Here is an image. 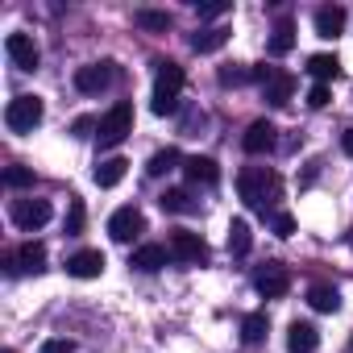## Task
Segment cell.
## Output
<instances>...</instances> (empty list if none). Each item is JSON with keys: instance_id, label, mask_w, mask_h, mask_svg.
I'll list each match as a JSON object with an SVG mask.
<instances>
[{"instance_id": "cell-1", "label": "cell", "mask_w": 353, "mask_h": 353, "mask_svg": "<svg viewBox=\"0 0 353 353\" xmlns=\"http://www.w3.org/2000/svg\"><path fill=\"white\" fill-rule=\"evenodd\" d=\"M237 192H241L245 208L270 212V208L279 204V196H283V179H279L270 166H245V170L237 174Z\"/></svg>"}, {"instance_id": "cell-2", "label": "cell", "mask_w": 353, "mask_h": 353, "mask_svg": "<svg viewBox=\"0 0 353 353\" xmlns=\"http://www.w3.org/2000/svg\"><path fill=\"white\" fill-rule=\"evenodd\" d=\"M158 75H154V96H150V108L158 117H170L174 108H179V92H183V67L179 63H154Z\"/></svg>"}, {"instance_id": "cell-3", "label": "cell", "mask_w": 353, "mask_h": 353, "mask_svg": "<svg viewBox=\"0 0 353 353\" xmlns=\"http://www.w3.org/2000/svg\"><path fill=\"white\" fill-rule=\"evenodd\" d=\"M129 133H133V104H129V100H117V104L100 117L96 141H100V150H117Z\"/></svg>"}, {"instance_id": "cell-4", "label": "cell", "mask_w": 353, "mask_h": 353, "mask_svg": "<svg viewBox=\"0 0 353 353\" xmlns=\"http://www.w3.org/2000/svg\"><path fill=\"white\" fill-rule=\"evenodd\" d=\"M254 79L262 83V100H266V104H274V108L291 104V96H295V75H291V71H279V67H254Z\"/></svg>"}, {"instance_id": "cell-5", "label": "cell", "mask_w": 353, "mask_h": 353, "mask_svg": "<svg viewBox=\"0 0 353 353\" xmlns=\"http://www.w3.org/2000/svg\"><path fill=\"white\" fill-rule=\"evenodd\" d=\"M42 117H46V104H42L38 96H17V100H9V108H5L9 133H34V129L42 125Z\"/></svg>"}, {"instance_id": "cell-6", "label": "cell", "mask_w": 353, "mask_h": 353, "mask_svg": "<svg viewBox=\"0 0 353 353\" xmlns=\"http://www.w3.org/2000/svg\"><path fill=\"white\" fill-rule=\"evenodd\" d=\"M254 291H258L262 299H283V295L291 291V270H287L283 262H266V266H258V274H254Z\"/></svg>"}, {"instance_id": "cell-7", "label": "cell", "mask_w": 353, "mask_h": 353, "mask_svg": "<svg viewBox=\"0 0 353 353\" xmlns=\"http://www.w3.org/2000/svg\"><path fill=\"white\" fill-rule=\"evenodd\" d=\"M166 250H170V258H179V262H208L204 237H200V233H188V229H170Z\"/></svg>"}, {"instance_id": "cell-8", "label": "cell", "mask_w": 353, "mask_h": 353, "mask_svg": "<svg viewBox=\"0 0 353 353\" xmlns=\"http://www.w3.org/2000/svg\"><path fill=\"white\" fill-rule=\"evenodd\" d=\"M112 79H117V67H112V63H88V67L75 71V88H79L83 96H100V92H108Z\"/></svg>"}, {"instance_id": "cell-9", "label": "cell", "mask_w": 353, "mask_h": 353, "mask_svg": "<svg viewBox=\"0 0 353 353\" xmlns=\"http://www.w3.org/2000/svg\"><path fill=\"white\" fill-rule=\"evenodd\" d=\"M141 233H145V216H141L133 204L112 212V221H108V237H112V241L129 245V241H133V237H141Z\"/></svg>"}, {"instance_id": "cell-10", "label": "cell", "mask_w": 353, "mask_h": 353, "mask_svg": "<svg viewBox=\"0 0 353 353\" xmlns=\"http://www.w3.org/2000/svg\"><path fill=\"white\" fill-rule=\"evenodd\" d=\"M50 221V200H13V225L34 233Z\"/></svg>"}, {"instance_id": "cell-11", "label": "cell", "mask_w": 353, "mask_h": 353, "mask_svg": "<svg viewBox=\"0 0 353 353\" xmlns=\"http://www.w3.org/2000/svg\"><path fill=\"white\" fill-rule=\"evenodd\" d=\"M5 50H9V59H13V67L17 71H38V42L30 38V34H9L5 38Z\"/></svg>"}, {"instance_id": "cell-12", "label": "cell", "mask_w": 353, "mask_h": 353, "mask_svg": "<svg viewBox=\"0 0 353 353\" xmlns=\"http://www.w3.org/2000/svg\"><path fill=\"white\" fill-rule=\"evenodd\" d=\"M279 145V129L270 125V121H254L250 129H245V137H241V150L245 154H270Z\"/></svg>"}, {"instance_id": "cell-13", "label": "cell", "mask_w": 353, "mask_h": 353, "mask_svg": "<svg viewBox=\"0 0 353 353\" xmlns=\"http://www.w3.org/2000/svg\"><path fill=\"white\" fill-rule=\"evenodd\" d=\"M104 266H108V262H104L100 250H79V254L67 258V274H71V279H100Z\"/></svg>"}, {"instance_id": "cell-14", "label": "cell", "mask_w": 353, "mask_h": 353, "mask_svg": "<svg viewBox=\"0 0 353 353\" xmlns=\"http://www.w3.org/2000/svg\"><path fill=\"white\" fill-rule=\"evenodd\" d=\"M316 345H320V332H316V324H307V320H295V324L287 328V349H291V353H316Z\"/></svg>"}, {"instance_id": "cell-15", "label": "cell", "mask_w": 353, "mask_h": 353, "mask_svg": "<svg viewBox=\"0 0 353 353\" xmlns=\"http://www.w3.org/2000/svg\"><path fill=\"white\" fill-rule=\"evenodd\" d=\"M166 262H170V250H166V245H137L133 258H129V266H137V270H145V274L162 270Z\"/></svg>"}, {"instance_id": "cell-16", "label": "cell", "mask_w": 353, "mask_h": 353, "mask_svg": "<svg viewBox=\"0 0 353 353\" xmlns=\"http://www.w3.org/2000/svg\"><path fill=\"white\" fill-rule=\"evenodd\" d=\"M125 170H129V162L112 154V158H100V162H96L92 179H96V188H117V183L125 179Z\"/></svg>"}, {"instance_id": "cell-17", "label": "cell", "mask_w": 353, "mask_h": 353, "mask_svg": "<svg viewBox=\"0 0 353 353\" xmlns=\"http://www.w3.org/2000/svg\"><path fill=\"white\" fill-rule=\"evenodd\" d=\"M13 262H17V270H26V274H42V270H46V245H42V241H26V245L13 254Z\"/></svg>"}, {"instance_id": "cell-18", "label": "cell", "mask_w": 353, "mask_h": 353, "mask_svg": "<svg viewBox=\"0 0 353 353\" xmlns=\"http://www.w3.org/2000/svg\"><path fill=\"white\" fill-rule=\"evenodd\" d=\"M183 170H188V179H192V183H204V188H212V183L221 179V166H216L212 158H200V154H196V158H188V162H183Z\"/></svg>"}, {"instance_id": "cell-19", "label": "cell", "mask_w": 353, "mask_h": 353, "mask_svg": "<svg viewBox=\"0 0 353 353\" xmlns=\"http://www.w3.org/2000/svg\"><path fill=\"white\" fill-rule=\"evenodd\" d=\"M341 30H345V9H341V5L316 9V34H320V38H336Z\"/></svg>"}, {"instance_id": "cell-20", "label": "cell", "mask_w": 353, "mask_h": 353, "mask_svg": "<svg viewBox=\"0 0 353 353\" xmlns=\"http://www.w3.org/2000/svg\"><path fill=\"white\" fill-rule=\"evenodd\" d=\"M158 204H162V212H196V208H200L188 188H166V192L158 196Z\"/></svg>"}, {"instance_id": "cell-21", "label": "cell", "mask_w": 353, "mask_h": 353, "mask_svg": "<svg viewBox=\"0 0 353 353\" xmlns=\"http://www.w3.org/2000/svg\"><path fill=\"white\" fill-rule=\"evenodd\" d=\"M229 42V30L225 26H216V30H200V34H192V50L196 54H212V50H221Z\"/></svg>"}, {"instance_id": "cell-22", "label": "cell", "mask_w": 353, "mask_h": 353, "mask_svg": "<svg viewBox=\"0 0 353 353\" xmlns=\"http://www.w3.org/2000/svg\"><path fill=\"white\" fill-rule=\"evenodd\" d=\"M307 303H312L316 312H336V307H341V291L328 287V283H316V287H307Z\"/></svg>"}, {"instance_id": "cell-23", "label": "cell", "mask_w": 353, "mask_h": 353, "mask_svg": "<svg viewBox=\"0 0 353 353\" xmlns=\"http://www.w3.org/2000/svg\"><path fill=\"white\" fill-rule=\"evenodd\" d=\"M274 59H283V54H291L295 50V26L291 21H279L274 26V34H270V46H266Z\"/></svg>"}, {"instance_id": "cell-24", "label": "cell", "mask_w": 353, "mask_h": 353, "mask_svg": "<svg viewBox=\"0 0 353 353\" xmlns=\"http://www.w3.org/2000/svg\"><path fill=\"white\" fill-rule=\"evenodd\" d=\"M307 71L316 75V83H328V79L341 75V63H336V54H312L307 59Z\"/></svg>"}, {"instance_id": "cell-25", "label": "cell", "mask_w": 353, "mask_h": 353, "mask_svg": "<svg viewBox=\"0 0 353 353\" xmlns=\"http://www.w3.org/2000/svg\"><path fill=\"white\" fill-rule=\"evenodd\" d=\"M133 21H137L141 30H150V34H166V30H170V13H162V9H137Z\"/></svg>"}, {"instance_id": "cell-26", "label": "cell", "mask_w": 353, "mask_h": 353, "mask_svg": "<svg viewBox=\"0 0 353 353\" xmlns=\"http://www.w3.org/2000/svg\"><path fill=\"white\" fill-rule=\"evenodd\" d=\"M250 245H254V233H250V221H233L229 225V254H250Z\"/></svg>"}, {"instance_id": "cell-27", "label": "cell", "mask_w": 353, "mask_h": 353, "mask_svg": "<svg viewBox=\"0 0 353 353\" xmlns=\"http://www.w3.org/2000/svg\"><path fill=\"white\" fill-rule=\"evenodd\" d=\"M266 328H270V324H266V316H262V312H254V316H245V320H241V341H245V345H262V341H266Z\"/></svg>"}, {"instance_id": "cell-28", "label": "cell", "mask_w": 353, "mask_h": 353, "mask_svg": "<svg viewBox=\"0 0 353 353\" xmlns=\"http://www.w3.org/2000/svg\"><path fill=\"white\" fill-rule=\"evenodd\" d=\"M174 166H179V150H174V145H166V150H158L150 162H145V170L154 174V179H158V174H166V170H174Z\"/></svg>"}, {"instance_id": "cell-29", "label": "cell", "mask_w": 353, "mask_h": 353, "mask_svg": "<svg viewBox=\"0 0 353 353\" xmlns=\"http://www.w3.org/2000/svg\"><path fill=\"white\" fill-rule=\"evenodd\" d=\"M5 183L9 188H34V170L30 166H9L5 170Z\"/></svg>"}, {"instance_id": "cell-30", "label": "cell", "mask_w": 353, "mask_h": 353, "mask_svg": "<svg viewBox=\"0 0 353 353\" xmlns=\"http://www.w3.org/2000/svg\"><path fill=\"white\" fill-rule=\"evenodd\" d=\"M250 79H254V71H245V67H221V83L225 88H241Z\"/></svg>"}, {"instance_id": "cell-31", "label": "cell", "mask_w": 353, "mask_h": 353, "mask_svg": "<svg viewBox=\"0 0 353 353\" xmlns=\"http://www.w3.org/2000/svg\"><path fill=\"white\" fill-rule=\"evenodd\" d=\"M83 233V200H71V212H67V237H79Z\"/></svg>"}, {"instance_id": "cell-32", "label": "cell", "mask_w": 353, "mask_h": 353, "mask_svg": "<svg viewBox=\"0 0 353 353\" xmlns=\"http://www.w3.org/2000/svg\"><path fill=\"white\" fill-rule=\"evenodd\" d=\"M233 5L229 0H212V5H200V21H216V17H225Z\"/></svg>"}, {"instance_id": "cell-33", "label": "cell", "mask_w": 353, "mask_h": 353, "mask_svg": "<svg viewBox=\"0 0 353 353\" xmlns=\"http://www.w3.org/2000/svg\"><path fill=\"white\" fill-rule=\"evenodd\" d=\"M204 121H208V117H204V112H200V108H188V112H183V133H188V137H192V133H196V129H204Z\"/></svg>"}, {"instance_id": "cell-34", "label": "cell", "mask_w": 353, "mask_h": 353, "mask_svg": "<svg viewBox=\"0 0 353 353\" xmlns=\"http://www.w3.org/2000/svg\"><path fill=\"white\" fill-rule=\"evenodd\" d=\"M274 233L279 237H291L295 233V216L291 212H274Z\"/></svg>"}, {"instance_id": "cell-35", "label": "cell", "mask_w": 353, "mask_h": 353, "mask_svg": "<svg viewBox=\"0 0 353 353\" xmlns=\"http://www.w3.org/2000/svg\"><path fill=\"white\" fill-rule=\"evenodd\" d=\"M324 104H328V83H316L307 92V108H324Z\"/></svg>"}, {"instance_id": "cell-36", "label": "cell", "mask_w": 353, "mask_h": 353, "mask_svg": "<svg viewBox=\"0 0 353 353\" xmlns=\"http://www.w3.org/2000/svg\"><path fill=\"white\" fill-rule=\"evenodd\" d=\"M96 125H100V121H92V117H79V121L71 125V133H75V137H88V133H92Z\"/></svg>"}, {"instance_id": "cell-37", "label": "cell", "mask_w": 353, "mask_h": 353, "mask_svg": "<svg viewBox=\"0 0 353 353\" xmlns=\"http://www.w3.org/2000/svg\"><path fill=\"white\" fill-rule=\"evenodd\" d=\"M71 349H75L71 341H46L42 345V353H71Z\"/></svg>"}, {"instance_id": "cell-38", "label": "cell", "mask_w": 353, "mask_h": 353, "mask_svg": "<svg viewBox=\"0 0 353 353\" xmlns=\"http://www.w3.org/2000/svg\"><path fill=\"white\" fill-rule=\"evenodd\" d=\"M341 150H345V154L353 158V129H345V137H341Z\"/></svg>"}, {"instance_id": "cell-39", "label": "cell", "mask_w": 353, "mask_h": 353, "mask_svg": "<svg viewBox=\"0 0 353 353\" xmlns=\"http://www.w3.org/2000/svg\"><path fill=\"white\" fill-rule=\"evenodd\" d=\"M349 345H353V341H349Z\"/></svg>"}]
</instances>
